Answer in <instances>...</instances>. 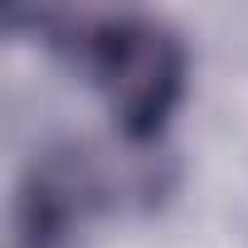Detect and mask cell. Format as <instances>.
<instances>
[{
    "label": "cell",
    "instance_id": "7a4b0ae2",
    "mask_svg": "<svg viewBox=\"0 0 248 248\" xmlns=\"http://www.w3.org/2000/svg\"><path fill=\"white\" fill-rule=\"evenodd\" d=\"M102 195L107 185L83 151L54 146L34 156L15 200V248H63L73 224H83Z\"/></svg>",
    "mask_w": 248,
    "mask_h": 248
},
{
    "label": "cell",
    "instance_id": "6da1fadb",
    "mask_svg": "<svg viewBox=\"0 0 248 248\" xmlns=\"http://www.w3.org/2000/svg\"><path fill=\"white\" fill-rule=\"evenodd\" d=\"M49 44L68 49L107 93L127 141H151L185 93V44L146 15H34Z\"/></svg>",
    "mask_w": 248,
    "mask_h": 248
}]
</instances>
